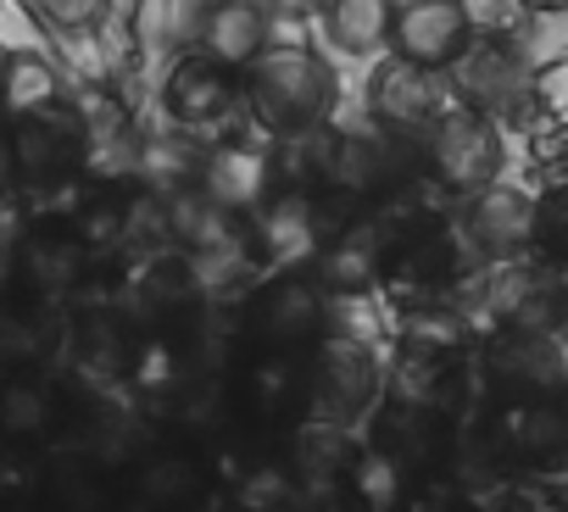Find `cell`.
<instances>
[{"instance_id":"4316f807","label":"cell","mask_w":568,"mask_h":512,"mask_svg":"<svg viewBox=\"0 0 568 512\" xmlns=\"http://www.w3.org/2000/svg\"><path fill=\"white\" fill-rule=\"evenodd\" d=\"M557 307L568 313V268H562V279H557Z\"/></svg>"},{"instance_id":"9a60e30c","label":"cell","mask_w":568,"mask_h":512,"mask_svg":"<svg viewBox=\"0 0 568 512\" xmlns=\"http://www.w3.org/2000/svg\"><path fill=\"white\" fill-rule=\"evenodd\" d=\"M357 462V446L341 423H318V418H302L296 434H291V462H284V473H291V484L302 495H329L346 484Z\"/></svg>"},{"instance_id":"52a82bcc","label":"cell","mask_w":568,"mask_h":512,"mask_svg":"<svg viewBox=\"0 0 568 512\" xmlns=\"http://www.w3.org/2000/svg\"><path fill=\"white\" fill-rule=\"evenodd\" d=\"M90 268H95L90 250H84V239L68 223H34L12 245V279H18L23 301H40V307L73 301L84 290Z\"/></svg>"},{"instance_id":"603a6c76","label":"cell","mask_w":568,"mask_h":512,"mask_svg":"<svg viewBox=\"0 0 568 512\" xmlns=\"http://www.w3.org/2000/svg\"><path fill=\"white\" fill-rule=\"evenodd\" d=\"M23 7L57 34H90L106 18V0H23Z\"/></svg>"},{"instance_id":"44dd1931","label":"cell","mask_w":568,"mask_h":512,"mask_svg":"<svg viewBox=\"0 0 568 512\" xmlns=\"http://www.w3.org/2000/svg\"><path fill=\"white\" fill-rule=\"evenodd\" d=\"M45 484H51L57 512H112V506H106V473H101L90 457L57 462V468L45 473Z\"/></svg>"},{"instance_id":"5b68a950","label":"cell","mask_w":568,"mask_h":512,"mask_svg":"<svg viewBox=\"0 0 568 512\" xmlns=\"http://www.w3.org/2000/svg\"><path fill=\"white\" fill-rule=\"evenodd\" d=\"M446 84L457 95V106H474L485 117H524V106L535 101V73L529 57L507 40V34H468V45L452 57Z\"/></svg>"},{"instance_id":"9c48e42d","label":"cell","mask_w":568,"mask_h":512,"mask_svg":"<svg viewBox=\"0 0 568 512\" xmlns=\"http://www.w3.org/2000/svg\"><path fill=\"white\" fill-rule=\"evenodd\" d=\"M474 34V12L463 0H396L390 7V34L385 45L418 68H452V57L468 45Z\"/></svg>"},{"instance_id":"8fae6325","label":"cell","mask_w":568,"mask_h":512,"mask_svg":"<svg viewBox=\"0 0 568 512\" xmlns=\"http://www.w3.org/2000/svg\"><path fill=\"white\" fill-rule=\"evenodd\" d=\"M240 73L234 68H223V62H212V57H201V51H190L173 73H168V84H162V106H168V117L179 123V129H190V134H201V129H223L234 112H240Z\"/></svg>"},{"instance_id":"484cf974","label":"cell","mask_w":568,"mask_h":512,"mask_svg":"<svg viewBox=\"0 0 568 512\" xmlns=\"http://www.w3.org/2000/svg\"><path fill=\"white\" fill-rule=\"evenodd\" d=\"M524 12H568V0H518Z\"/></svg>"},{"instance_id":"7a4b0ae2","label":"cell","mask_w":568,"mask_h":512,"mask_svg":"<svg viewBox=\"0 0 568 512\" xmlns=\"http://www.w3.org/2000/svg\"><path fill=\"white\" fill-rule=\"evenodd\" d=\"M7 134H12L18 184L62 190L90 162V123L62 95L57 101H40V106H23V112H7Z\"/></svg>"},{"instance_id":"d4e9b609","label":"cell","mask_w":568,"mask_h":512,"mask_svg":"<svg viewBox=\"0 0 568 512\" xmlns=\"http://www.w3.org/2000/svg\"><path fill=\"white\" fill-rule=\"evenodd\" d=\"M267 12H278V18H307V12H318L324 0H262Z\"/></svg>"},{"instance_id":"ac0fdd59","label":"cell","mask_w":568,"mask_h":512,"mask_svg":"<svg viewBox=\"0 0 568 512\" xmlns=\"http://www.w3.org/2000/svg\"><path fill=\"white\" fill-rule=\"evenodd\" d=\"M140 501L151 512H190L206 501V468L184 451H151L140 457Z\"/></svg>"},{"instance_id":"83f0119b","label":"cell","mask_w":568,"mask_h":512,"mask_svg":"<svg viewBox=\"0 0 568 512\" xmlns=\"http://www.w3.org/2000/svg\"><path fill=\"white\" fill-rule=\"evenodd\" d=\"M217 512H245V506H240V501H229V506H217Z\"/></svg>"},{"instance_id":"ffe728a7","label":"cell","mask_w":568,"mask_h":512,"mask_svg":"<svg viewBox=\"0 0 568 512\" xmlns=\"http://www.w3.org/2000/svg\"><path fill=\"white\" fill-rule=\"evenodd\" d=\"M129 357H134V340L129 329H118V318H84L79 346H73L79 373H90L95 385H112V379H129Z\"/></svg>"},{"instance_id":"2e32d148","label":"cell","mask_w":568,"mask_h":512,"mask_svg":"<svg viewBox=\"0 0 568 512\" xmlns=\"http://www.w3.org/2000/svg\"><path fill=\"white\" fill-rule=\"evenodd\" d=\"M62 429V396L29 373V368H7L0 373V440L12 446H40Z\"/></svg>"},{"instance_id":"277c9868","label":"cell","mask_w":568,"mask_h":512,"mask_svg":"<svg viewBox=\"0 0 568 512\" xmlns=\"http://www.w3.org/2000/svg\"><path fill=\"white\" fill-rule=\"evenodd\" d=\"M245 340L256 351H307L329 335V290L313 268H278L245 301Z\"/></svg>"},{"instance_id":"8992f818","label":"cell","mask_w":568,"mask_h":512,"mask_svg":"<svg viewBox=\"0 0 568 512\" xmlns=\"http://www.w3.org/2000/svg\"><path fill=\"white\" fill-rule=\"evenodd\" d=\"M374 401H379V362H374L368 346L341 340V335H324V340L307 346V407H302V418L346 429Z\"/></svg>"},{"instance_id":"d6986e66","label":"cell","mask_w":568,"mask_h":512,"mask_svg":"<svg viewBox=\"0 0 568 512\" xmlns=\"http://www.w3.org/2000/svg\"><path fill=\"white\" fill-rule=\"evenodd\" d=\"M318 12H324L329 40L341 51H352V57L379 51L385 34H390V0H324Z\"/></svg>"},{"instance_id":"5bb4252c","label":"cell","mask_w":568,"mask_h":512,"mask_svg":"<svg viewBox=\"0 0 568 512\" xmlns=\"http://www.w3.org/2000/svg\"><path fill=\"white\" fill-rule=\"evenodd\" d=\"M195 51L245 73L267 51V12L262 0H206L195 18Z\"/></svg>"},{"instance_id":"ba28073f","label":"cell","mask_w":568,"mask_h":512,"mask_svg":"<svg viewBox=\"0 0 568 512\" xmlns=\"http://www.w3.org/2000/svg\"><path fill=\"white\" fill-rule=\"evenodd\" d=\"M452 106V84L440 68H418L407 57H385L368 79V112L390 140H418Z\"/></svg>"},{"instance_id":"7402d4cb","label":"cell","mask_w":568,"mask_h":512,"mask_svg":"<svg viewBox=\"0 0 568 512\" xmlns=\"http://www.w3.org/2000/svg\"><path fill=\"white\" fill-rule=\"evenodd\" d=\"M529 245L546 256V263L568 268V178L551 184L546 195H535V212H529Z\"/></svg>"},{"instance_id":"6da1fadb","label":"cell","mask_w":568,"mask_h":512,"mask_svg":"<svg viewBox=\"0 0 568 512\" xmlns=\"http://www.w3.org/2000/svg\"><path fill=\"white\" fill-rule=\"evenodd\" d=\"M240 95H245V112L278 140V134H307V129H324L329 112H335V68L318 57V51H302V45H278V51H262L245 79H240Z\"/></svg>"},{"instance_id":"e0dca14e","label":"cell","mask_w":568,"mask_h":512,"mask_svg":"<svg viewBox=\"0 0 568 512\" xmlns=\"http://www.w3.org/2000/svg\"><path fill=\"white\" fill-rule=\"evenodd\" d=\"M529 212L535 201L524 190H507V184H485L479 195H468V239L485 250V256H518L529 250Z\"/></svg>"},{"instance_id":"3957f363","label":"cell","mask_w":568,"mask_h":512,"mask_svg":"<svg viewBox=\"0 0 568 512\" xmlns=\"http://www.w3.org/2000/svg\"><path fill=\"white\" fill-rule=\"evenodd\" d=\"M418 156H424V173L452 190V195H479L485 184L501 178V123L474 112V106H446L418 140Z\"/></svg>"},{"instance_id":"7c38bea8","label":"cell","mask_w":568,"mask_h":512,"mask_svg":"<svg viewBox=\"0 0 568 512\" xmlns=\"http://www.w3.org/2000/svg\"><path fill=\"white\" fill-rule=\"evenodd\" d=\"M129 296H134V313L156 329L168 324H184L195 307H201V268L184 245H162V250H145L134 263V279H129Z\"/></svg>"},{"instance_id":"30bf717a","label":"cell","mask_w":568,"mask_h":512,"mask_svg":"<svg viewBox=\"0 0 568 512\" xmlns=\"http://www.w3.org/2000/svg\"><path fill=\"white\" fill-rule=\"evenodd\" d=\"M234 401L262 429L302 423V407H307V351H251L240 379H234Z\"/></svg>"},{"instance_id":"cb8c5ba5","label":"cell","mask_w":568,"mask_h":512,"mask_svg":"<svg viewBox=\"0 0 568 512\" xmlns=\"http://www.w3.org/2000/svg\"><path fill=\"white\" fill-rule=\"evenodd\" d=\"M18 190V167H12V134H7V117H0V195Z\"/></svg>"},{"instance_id":"4fadbf2b","label":"cell","mask_w":568,"mask_h":512,"mask_svg":"<svg viewBox=\"0 0 568 512\" xmlns=\"http://www.w3.org/2000/svg\"><path fill=\"white\" fill-rule=\"evenodd\" d=\"M195 190H201L212 206L234 212V217H256L262 201L273 195V162H267V151L229 140V145H217V151L201 162V184H195Z\"/></svg>"}]
</instances>
